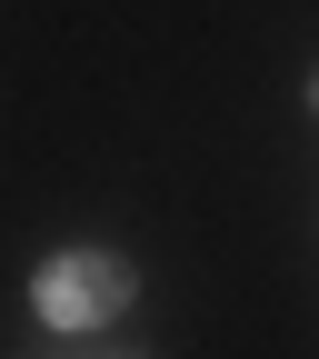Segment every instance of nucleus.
I'll list each match as a JSON object with an SVG mask.
<instances>
[{
	"label": "nucleus",
	"instance_id": "obj_1",
	"mask_svg": "<svg viewBox=\"0 0 319 359\" xmlns=\"http://www.w3.org/2000/svg\"><path fill=\"white\" fill-rule=\"evenodd\" d=\"M40 320H60V330H90V320H110V309L130 299V259H110V250H70V259H50L40 269Z\"/></svg>",
	"mask_w": 319,
	"mask_h": 359
},
{
	"label": "nucleus",
	"instance_id": "obj_2",
	"mask_svg": "<svg viewBox=\"0 0 319 359\" xmlns=\"http://www.w3.org/2000/svg\"><path fill=\"white\" fill-rule=\"evenodd\" d=\"M309 100H319V90H309Z\"/></svg>",
	"mask_w": 319,
	"mask_h": 359
}]
</instances>
